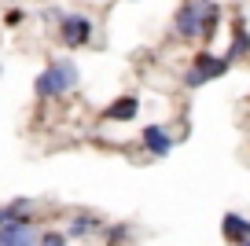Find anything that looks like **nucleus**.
I'll use <instances>...</instances> for the list:
<instances>
[{"mask_svg": "<svg viewBox=\"0 0 250 246\" xmlns=\"http://www.w3.org/2000/svg\"><path fill=\"white\" fill-rule=\"evenodd\" d=\"M228 30V15L221 8V0H180L169 19V41L173 44H213L217 33Z\"/></svg>", "mask_w": 250, "mask_h": 246, "instance_id": "f257e3e1", "label": "nucleus"}, {"mask_svg": "<svg viewBox=\"0 0 250 246\" xmlns=\"http://www.w3.org/2000/svg\"><path fill=\"white\" fill-rule=\"evenodd\" d=\"M228 70H232V62H228L225 52H213L210 44H199L195 52H191V59H188L184 74H180V85H184L188 92H199V88L228 77Z\"/></svg>", "mask_w": 250, "mask_h": 246, "instance_id": "f03ea898", "label": "nucleus"}, {"mask_svg": "<svg viewBox=\"0 0 250 246\" xmlns=\"http://www.w3.org/2000/svg\"><path fill=\"white\" fill-rule=\"evenodd\" d=\"M81 85V66L74 59H52L33 81V96L37 100H62Z\"/></svg>", "mask_w": 250, "mask_h": 246, "instance_id": "7ed1b4c3", "label": "nucleus"}, {"mask_svg": "<svg viewBox=\"0 0 250 246\" xmlns=\"http://www.w3.org/2000/svg\"><path fill=\"white\" fill-rule=\"evenodd\" d=\"M55 37L66 52H81V48L96 44V19L85 11H62L55 22Z\"/></svg>", "mask_w": 250, "mask_h": 246, "instance_id": "20e7f679", "label": "nucleus"}, {"mask_svg": "<svg viewBox=\"0 0 250 246\" xmlns=\"http://www.w3.org/2000/svg\"><path fill=\"white\" fill-rule=\"evenodd\" d=\"M140 151L151 154V158H169L177 151V132L166 122H147L140 129Z\"/></svg>", "mask_w": 250, "mask_h": 246, "instance_id": "39448f33", "label": "nucleus"}, {"mask_svg": "<svg viewBox=\"0 0 250 246\" xmlns=\"http://www.w3.org/2000/svg\"><path fill=\"white\" fill-rule=\"evenodd\" d=\"M225 55L232 66L250 59V22L247 15H232L228 19V44H225Z\"/></svg>", "mask_w": 250, "mask_h": 246, "instance_id": "423d86ee", "label": "nucleus"}, {"mask_svg": "<svg viewBox=\"0 0 250 246\" xmlns=\"http://www.w3.org/2000/svg\"><path fill=\"white\" fill-rule=\"evenodd\" d=\"M140 110H144L140 96H136V92H122V96H114V100L100 110V118H103L107 125H129V122H136V118H140Z\"/></svg>", "mask_w": 250, "mask_h": 246, "instance_id": "0eeeda50", "label": "nucleus"}, {"mask_svg": "<svg viewBox=\"0 0 250 246\" xmlns=\"http://www.w3.org/2000/svg\"><path fill=\"white\" fill-rule=\"evenodd\" d=\"M103 228H107V221H103L100 213L78 209V213L70 217V224H66V235L70 239H96V235H103Z\"/></svg>", "mask_w": 250, "mask_h": 246, "instance_id": "6e6552de", "label": "nucleus"}, {"mask_svg": "<svg viewBox=\"0 0 250 246\" xmlns=\"http://www.w3.org/2000/svg\"><path fill=\"white\" fill-rule=\"evenodd\" d=\"M41 231L33 221H8L0 228V246H37Z\"/></svg>", "mask_w": 250, "mask_h": 246, "instance_id": "1a4fd4ad", "label": "nucleus"}, {"mask_svg": "<svg viewBox=\"0 0 250 246\" xmlns=\"http://www.w3.org/2000/svg\"><path fill=\"white\" fill-rule=\"evenodd\" d=\"M221 239H225L228 246L250 243V217H247V213H235V209H228V213L221 217Z\"/></svg>", "mask_w": 250, "mask_h": 246, "instance_id": "9d476101", "label": "nucleus"}, {"mask_svg": "<svg viewBox=\"0 0 250 246\" xmlns=\"http://www.w3.org/2000/svg\"><path fill=\"white\" fill-rule=\"evenodd\" d=\"M129 243H133V224L118 221L103 228V246H129Z\"/></svg>", "mask_w": 250, "mask_h": 246, "instance_id": "9b49d317", "label": "nucleus"}, {"mask_svg": "<svg viewBox=\"0 0 250 246\" xmlns=\"http://www.w3.org/2000/svg\"><path fill=\"white\" fill-rule=\"evenodd\" d=\"M66 243H70V235H66V231H55V228H44L41 239H37V246H66Z\"/></svg>", "mask_w": 250, "mask_h": 246, "instance_id": "f8f14e48", "label": "nucleus"}, {"mask_svg": "<svg viewBox=\"0 0 250 246\" xmlns=\"http://www.w3.org/2000/svg\"><path fill=\"white\" fill-rule=\"evenodd\" d=\"M8 221H11V217H8V206H0V228H4Z\"/></svg>", "mask_w": 250, "mask_h": 246, "instance_id": "ddd939ff", "label": "nucleus"}, {"mask_svg": "<svg viewBox=\"0 0 250 246\" xmlns=\"http://www.w3.org/2000/svg\"><path fill=\"white\" fill-rule=\"evenodd\" d=\"M122 4H133V0H122Z\"/></svg>", "mask_w": 250, "mask_h": 246, "instance_id": "4468645a", "label": "nucleus"}, {"mask_svg": "<svg viewBox=\"0 0 250 246\" xmlns=\"http://www.w3.org/2000/svg\"><path fill=\"white\" fill-rule=\"evenodd\" d=\"M243 246H250V243H243Z\"/></svg>", "mask_w": 250, "mask_h": 246, "instance_id": "2eb2a0df", "label": "nucleus"}]
</instances>
